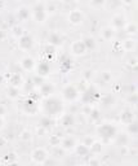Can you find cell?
I'll return each instance as SVG.
<instances>
[{
  "label": "cell",
  "instance_id": "cell-1",
  "mask_svg": "<svg viewBox=\"0 0 138 166\" xmlns=\"http://www.w3.org/2000/svg\"><path fill=\"white\" fill-rule=\"evenodd\" d=\"M45 108H47V110L50 113V114H56V113H58L61 109H62V106H61V102L58 101V100L56 99H50L47 101V105H45Z\"/></svg>",
  "mask_w": 138,
  "mask_h": 166
},
{
  "label": "cell",
  "instance_id": "cell-2",
  "mask_svg": "<svg viewBox=\"0 0 138 166\" xmlns=\"http://www.w3.org/2000/svg\"><path fill=\"white\" fill-rule=\"evenodd\" d=\"M100 134L106 136V138H111V136L115 135V129L111 125H103V126L100 127Z\"/></svg>",
  "mask_w": 138,
  "mask_h": 166
},
{
  "label": "cell",
  "instance_id": "cell-3",
  "mask_svg": "<svg viewBox=\"0 0 138 166\" xmlns=\"http://www.w3.org/2000/svg\"><path fill=\"white\" fill-rule=\"evenodd\" d=\"M85 49H87V47H85L84 42H76V43L72 45V51H74L75 53H77V55L83 53Z\"/></svg>",
  "mask_w": 138,
  "mask_h": 166
},
{
  "label": "cell",
  "instance_id": "cell-4",
  "mask_svg": "<svg viewBox=\"0 0 138 166\" xmlns=\"http://www.w3.org/2000/svg\"><path fill=\"white\" fill-rule=\"evenodd\" d=\"M63 94H65V98L69 100H72L76 98V90L72 87V86H70V87H67L65 91H63Z\"/></svg>",
  "mask_w": 138,
  "mask_h": 166
},
{
  "label": "cell",
  "instance_id": "cell-5",
  "mask_svg": "<svg viewBox=\"0 0 138 166\" xmlns=\"http://www.w3.org/2000/svg\"><path fill=\"white\" fill-rule=\"evenodd\" d=\"M35 17L37 21H43L44 20V7L43 5H37L35 8Z\"/></svg>",
  "mask_w": 138,
  "mask_h": 166
},
{
  "label": "cell",
  "instance_id": "cell-6",
  "mask_svg": "<svg viewBox=\"0 0 138 166\" xmlns=\"http://www.w3.org/2000/svg\"><path fill=\"white\" fill-rule=\"evenodd\" d=\"M32 45V39L30 38V36H22V39H21V47L22 48H30Z\"/></svg>",
  "mask_w": 138,
  "mask_h": 166
},
{
  "label": "cell",
  "instance_id": "cell-7",
  "mask_svg": "<svg viewBox=\"0 0 138 166\" xmlns=\"http://www.w3.org/2000/svg\"><path fill=\"white\" fill-rule=\"evenodd\" d=\"M34 158L36 160V161L41 162V161L45 158V152L41 151V149H36V151L34 152Z\"/></svg>",
  "mask_w": 138,
  "mask_h": 166
},
{
  "label": "cell",
  "instance_id": "cell-8",
  "mask_svg": "<svg viewBox=\"0 0 138 166\" xmlns=\"http://www.w3.org/2000/svg\"><path fill=\"white\" fill-rule=\"evenodd\" d=\"M70 18H71V21H72V22L77 24V22H80V21H81V13H80V12H77V10H74V12L71 13Z\"/></svg>",
  "mask_w": 138,
  "mask_h": 166
},
{
  "label": "cell",
  "instance_id": "cell-9",
  "mask_svg": "<svg viewBox=\"0 0 138 166\" xmlns=\"http://www.w3.org/2000/svg\"><path fill=\"white\" fill-rule=\"evenodd\" d=\"M48 73H49V66H48V64H47V62H41L40 66H39V74H40V75H45V74H48Z\"/></svg>",
  "mask_w": 138,
  "mask_h": 166
},
{
  "label": "cell",
  "instance_id": "cell-10",
  "mask_svg": "<svg viewBox=\"0 0 138 166\" xmlns=\"http://www.w3.org/2000/svg\"><path fill=\"white\" fill-rule=\"evenodd\" d=\"M10 83H12L13 86H18V84L21 83V77H19V74H13L12 78H10Z\"/></svg>",
  "mask_w": 138,
  "mask_h": 166
},
{
  "label": "cell",
  "instance_id": "cell-11",
  "mask_svg": "<svg viewBox=\"0 0 138 166\" xmlns=\"http://www.w3.org/2000/svg\"><path fill=\"white\" fill-rule=\"evenodd\" d=\"M62 122H63L65 126H71V125H74V118H72V116L67 114V116L63 117V121Z\"/></svg>",
  "mask_w": 138,
  "mask_h": 166
},
{
  "label": "cell",
  "instance_id": "cell-12",
  "mask_svg": "<svg viewBox=\"0 0 138 166\" xmlns=\"http://www.w3.org/2000/svg\"><path fill=\"white\" fill-rule=\"evenodd\" d=\"M52 91H53V87H52L50 84H43V87H41L43 95H49Z\"/></svg>",
  "mask_w": 138,
  "mask_h": 166
},
{
  "label": "cell",
  "instance_id": "cell-13",
  "mask_svg": "<svg viewBox=\"0 0 138 166\" xmlns=\"http://www.w3.org/2000/svg\"><path fill=\"white\" fill-rule=\"evenodd\" d=\"M132 117H133V114H132L130 112H124V113H123V117H121V119H123V122H127V123H129V122L132 121Z\"/></svg>",
  "mask_w": 138,
  "mask_h": 166
},
{
  "label": "cell",
  "instance_id": "cell-14",
  "mask_svg": "<svg viewBox=\"0 0 138 166\" xmlns=\"http://www.w3.org/2000/svg\"><path fill=\"white\" fill-rule=\"evenodd\" d=\"M22 65H23L25 69H31V67L34 66V61L31 59H25L23 62H22Z\"/></svg>",
  "mask_w": 138,
  "mask_h": 166
},
{
  "label": "cell",
  "instance_id": "cell-15",
  "mask_svg": "<svg viewBox=\"0 0 138 166\" xmlns=\"http://www.w3.org/2000/svg\"><path fill=\"white\" fill-rule=\"evenodd\" d=\"M114 24H115L116 26H119V27H120V26H123V25H124V20H123L121 17H115V18H114Z\"/></svg>",
  "mask_w": 138,
  "mask_h": 166
},
{
  "label": "cell",
  "instance_id": "cell-16",
  "mask_svg": "<svg viewBox=\"0 0 138 166\" xmlns=\"http://www.w3.org/2000/svg\"><path fill=\"white\" fill-rule=\"evenodd\" d=\"M50 40H52V43H54V44H60V43H61V38H60L57 34H53V35L50 36Z\"/></svg>",
  "mask_w": 138,
  "mask_h": 166
},
{
  "label": "cell",
  "instance_id": "cell-17",
  "mask_svg": "<svg viewBox=\"0 0 138 166\" xmlns=\"http://www.w3.org/2000/svg\"><path fill=\"white\" fill-rule=\"evenodd\" d=\"M84 44H85L87 48H93V47H94V42H93V39H90V38H89V39H85V40H84Z\"/></svg>",
  "mask_w": 138,
  "mask_h": 166
},
{
  "label": "cell",
  "instance_id": "cell-18",
  "mask_svg": "<svg viewBox=\"0 0 138 166\" xmlns=\"http://www.w3.org/2000/svg\"><path fill=\"white\" fill-rule=\"evenodd\" d=\"M77 153H79V154H81V156L87 154V153H88V149H87V147H85V145H80V147L77 148Z\"/></svg>",
  "mask_w": 138,
  "mask_h": 166
},
{
  "label": "cell",
  "instance_id": "cell-19",
  "mask_svg": "<svg viewBox=\"0 0 138 166\" xmlns=\"http://www.w3.org/2000/svg\"><path fill=\"white\" fill-rule=\"evenodd\" d=\"M40 123H41V126L48 127V126H50V125H52V121H50L49 118H43V119L40 121Z\"/></svg>",
  "mask_w": 138,
  "mask_h": 166
},
{
  "label": "cell",
  "instance_id": "cell-20",
  "mask_svg": "<svg viewBox=\"0 0 138 166\" xmlns=\"http://www.w3.org/2000/svg\"><path fill=\"white\" fill-rule=\"evenodd\" d=\"M63 145H65L66 148H71V147L74 145V140H72V139H66V140L63 141Z\"/></svg>",
  "mask_w": 138,
  "mask_h": 166
},
{
  "label": "cell",
  "instance_id": "cell-21",
  "mask_svg": "<svg viewBox=\"0 0 138 166\" xmlns=\"http://www.w3.org/2000/svg\"><path fill=\"white\" fill-rule=\"evenodd\" d=\"M27 16H29L27 10H26V9H21V12H19V17L25 20V18H27Z\"/></svg>",
  "mask_w": 138,
  "mask_h": 166
},
{
  "label": "cell",
  "instance_id": "cell-22",
  "mask_svg": "<svg viewBox=\"0 0 138 166\" xmlns=\"http://www.w3.org/2000/svg\"><path fill=\"white\" fill-rule=\"evenodd\" d=\"M129 130H130L132 133H137V123H132V125L129 126Z\"/></svg>",
  "mask_w": 138,
  "mask_h": 166
},
{
  "label": "cell",
  "instance_id": "cell-23",
  "mask_svg": "<svg viewBox=\"0 0 138 166\" xmlns=\"http://www.w3.org/2000/svg\"><path fill=\"white\" fill-rule=\"evenodd\" d=\"M93 151L100 152V151H101V145H100V144H93Z\"/></svg>",
  "mask_w": 138,
  "mask_h": 166
},
{
  "label": "cell",
  "instance_id": "cell-24",
  "mask_svg": "<svg viewBox=\"0 0 138 166\" xmlns=\"http://www.w3.org/2000/svg\"><path fill=\"white\" fill-rule=\"evenodd\" d=\"M111 35H112V31H111L110 29H107V30L104 31V36H106V38H110Z\"/></svg>",
  "mask_w": 138,
  "mask_h": 166
},
{
  "label": "cell",
  "instance_id": "cell-25",
  "mask_svg": "<svg viewBox=\"0 0 138 166\" xmlns=\"http://www.w3.org/2000/svg\"><path fill=\"white\" fill-rule=\"evenodd\" d=\"M50 141H52V144H58V143H60L58 138H52V139H50Z\"/></svg>",
  "mask_w": 138,
  "mask_h": 166
},
{
  "label": "cell",
  "instance_id": "cell-26",
  "mask_svg": "<svg viewBox=\"0 0 138 166\" xmlns=\"http://www.w3.org/2000/svg\"><path fill=\"white\" fill-rule=\"evenodd\" d=\"M45 49H47V53H52V52H54V48H53V47H47Z\"/></svg>",
  "mask_w": 138,
  "mask_h": 166
},
{
  "label": "cell",
  "instance_id": "cell-27",
  "mask_svg": "<svg viewBox=\"0 0 138 166\" xmlns=\"http://www.w3.org/2000/svg\"><path fill=\"white\" fill-rule=\"evenodd\" d=\"M9 95H10V96H16V95H17V91L10 88V90H9Z\"/></svg>",
  "mask_w": 138,
  "mask_h": 166
},
{
  "label": "cell",
  "instance_id": "cell-28",
  "mask_svg": "<svg viewBox=\"0 0 138 166\" xmlns=\"http://www.w3.org/2000/svg\"><path fill=\"white\" fill-rule=\"evenodd\" d=\"M93 3H94V4H97V5H100V4H103L104 0H93Z\"/></svg>",
  "mask_w": 138,
  "mask_h": 166
},
{
  "label": "cell",
  "instance_id": "cell-29",
  "mask_svg": "<svg viewBox=\"0 0 138 166\" xmlns=\"http://www.w3.org/2000/svg\"><path fill=\"white\" fill-rule=\"evenodd\" d=\"M134 30H136V26H129L128 27V31L129 33H134Z\"/></svg>",
  "mask_w": 138,
  "mask_h": 166
},
{
  "label": "cell",
  "instance_id": "cell-30",
  "mask_svg": "<svg viewBox=\"0 0 138 166\" xmlns=\"http://www.w3.org/2000/svg\"><path fill=\"white\" fill-rule=\"evenodd\" d=\"M92 117H93V118H98V112H97V110L93 112V113H92Z\"/></svg>",
  "mask_w": 138,
  "mask_h": 166
},
{
  "label": "cell",
  "instance_id": "cell-31",
  "mask_svg": "<svg viewBox=\"0 0 138 166\" xmlns=\"http://www.w3.org/2000/svg\"><path fill=\"white\" fill-rule=\"evenodd\" d=\"M4 143H5V140H4V139H1V138H0V145H3V144H4Z\"/></svg>",
  "mask_w": 138,
  "mask_h": 166
},
{
  "label": "cell",
  "instance_id": "cell-32",
  "mask_svg": "<svg viewBox=\"0 0 138 166\" xmlns=\"http://www.w3.org/2000/svg\"><path fill=\"white\" fill-rule=\"evenodd\" d=\"M0 114H4V108L0 106Z\"/></svg>",
  "mask_w": 138,
  "mask_h": 166
},
{
  "label": "cell",
  "instance_id": "cell-33",
  "mask_svg": "<svg viewBox=\"0 0 138 166\" xmlns=\"http://www.w3.org/2000/svg\"><path fill=\"white\" fill-rule=\"evenodd\" d=\"M3 36H4V34H3V33H0V38H3Z\"/></svg>",
  "mask_w": 138,
  "mask_h": 166
},
{
  "label": "cell",
  "instance_id": "cell-34",
  "mask_svg": "<svg viewBox=\"0 0 138 166\" xmlns=\"http://www.w3.org/2000/svg\"><path fill=\"white\" fill-rule=\"evenodd\" d=\"M125 1H127V3H130V1H132V0H125Z\"/></svg>",
  "mask_w": 138,
  "mask_h": 166
},
{
  "label": "cell",
  "instance_id": "cell-35",
  "mask_svg": "<svg viewBox=\"0 0 138 166\" xmlns=\"http://www.w3.org/2000/svg\"><path fill=\"white\" fill-rule=\"evenodd\" d=\"M1 125H3V122H1V119H0V126H1Z\"/></svg>",
  "mask_w": 138,
  "mask_h": 166
},
{
  "label": "cell",
  "instance_id": "cell-36",
  "mask_svg": "<svg viewBox=\"0 0 138 166\" xmlns=\"http://www.w3.org/2000/svg\"><path fill=\"white\" fill-rule=\"evenodd\" d=\"M1 79H3V78H1V75H0V81H1Z\"/></svg>",
  "mask_w": 138,
  "mask_h": 166
}]
</instances>
